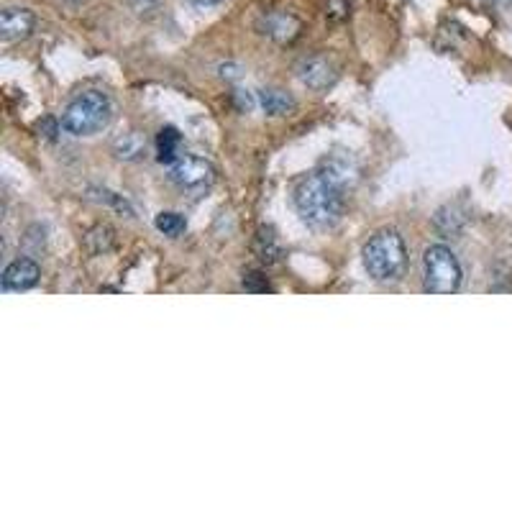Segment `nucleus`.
Instances as JSON below:
<instances>
[{
  "instance_id": "nucleus-5",
  "label": "nucleus",
  "mask_w": 512,
  "mask_h": 512,
  "mask_svg": "<svg viewBox=\"0 0 512 512\" xmlns=\"http://www.w3.org/2000/svg\"><path fill=\"white\" fill-rule=\"evenodd\" d=\"M169 177H172V182H175L177 187H182V190L203 192L216 182V167H213L208 159L187 154V157H180L172 164Z\"/></svg>"
},
{
  "instance_id": "nucleus-7",
  "label": "nucleus",
  "mask_w": 512,
  "mask_h": 512,
  "mask_svg": "<svg viewBox=\"0 0 512 512\" xmlns=\"http://www.w3.org/2000/svg\"><path fill=\"white\" fill-rule=\"evenodd\" d=\"M36 18L29 8H6L0 13V39L6 44H13V41H21L34 31Z\"/></svg>"
},
{
  "instance_id": "nucleus-12",
  "label": "nucleus",
  "mask_w": 512,
  "mask_h": 512,
  "mask_svg": "<svg viewBox=\"0 0 512 512\" xmlns=\"http://www.w3.org/2000/svg\"><path fill=\"white\" fill-rule=\"evenodd\" d=\"M157 228L164 236H180L187 228V223L180 213H162V216H157Z\"/></svg>"
},
{
  "instance_id": "nucleus-2",
  "label": "nucleus",
  "mask_w": 512,
  "mask_h": 512,
  "mask_svg": "<svg viewBox=\"0 0 512 512\" xmlns=\"http://www.w3.org/2000/svg\"><path fill=\"white\" fill-rule=\"evenodd\" d=\"M408 262V249L397 231H379L364 246V267L377 282L397 280Z\"/></svg>"
},
{
  "instance_id": "nucleus-1",
  "label": "nucleus",
  "mask_w": 512,
  "mask_h": 512,
  "mask_svg": "<svg viewBox=\"0 0 512 512\" xmlns=\"http://www.w3.org/2000/svg\"><path fill=\"white\" fill-rule=\"evenodd\" d=\"M344 185H338L326 169H318L313 175H305L292 190V200L308 226L326 231L341 221L344 213Z\"/></svg>"
},
{
  "instance_id": "nucleus-17",
  "label": "nucleus",
  "mask_w": 512,
  "mask_h": 512,
  "mask_svg": "<svg viewBox=\"0 0 512 512\" xmlns=\"http://www.w3.org/2000/svg\"><path fill=\"white\" fill-rule=\"evenodd\" d=\"M492 3H495V0H492Z\"/></svg>"
},
{
  "instance_id": "nucleus-8",
  "label": "nucleus",
  "mask_w": 512,
  "mask_h": 512,
  "mask_svg": "<svg viewBox=\"0 0 512 512\" xmlns=\"http://www.w3.org/2000/svg\"><path fill=\"white\" fill-rule=\"evenodd\" d=\"M297 77L303 82L305 88L310 90H326L336 82V70L333 64L323 57H308L297 64Z\"/></svg>"
},
{
  "instance_id": "nucleus-15",
  "label": "nucleus",
  "mask_w": 512,
  "mask_h": 512,
  "mask_svg": "<svg viewBox=\"0 0 512 512\" xmlns=\"http://www.w3.org/2000/svg\"><path fill=\"white\" fill-rule=\"evenodd\" d=\"M200 6H213V3H221V0H195Z\"/></svg>"
},
{
  "instance_id": "nucleus-4",
  "label": "nucleus",
  "mask_w": 512,
  "mask_h": 512,
  "mask_svg": "<svg viewBox=\"0 0 512 512\" xmlns=\"http://www.w3.org/2000/svg\"><path fill=\"white\" fill-rule=\"evenodd\" d=\"M423 287L431 295H454L461 287V264L446 246H431L423 256Z\"/></svg>"
},
{
  "instance_id": "nucleus-14",
  "label": "nucleus",
  "mask_w": 512,
  "mask_h": 512,
  "mask_svg": "<svg viewBox=\"0 0 512 512\" xmlns=\"http://www.w3.org/2000/svg\"><path fill=\"white\" fill-rule=\"evenodd\" d=\"M131 6L136 8V11H152L154 6H157V0H131Z\"/></svg>"
},
{
  "instance_id": "nucleus-11",
  "label": "nucleus",
  "mask_w": 512,
  "mask_h": 512,
  "mask_svg": "<svg viewBox=\"0 0 512 512\" xmlns=\"http://www.w3.org/2000/svg\"><path fill=\"white\" fill-rule=\"evenodd\" d=\"M262 105L269 116H285L290 108H295V100L287 93H282V90H264Z\"/></svg>"
},
{
  "instance_id": "nucleus-10",
  "label": "nucleus",
  "mask_w": 512,
  "mask_h": 512,
  "mask_svg": "<svg viewBox=\"0 0 512 512\" xmlns=\"http://www.w3.org/2000/svg\"><path fill=\"white\" fill-rule=\"evenodd\" d=\"M180 134H177V128L167 126L159 131L157 136V159L162 164H175L180 159Z\"/></svg>"
},
{
  "instance_id": "nucleus-3",
  "label": "nucleus",
  "mask_w": 512,
  "mask_h": 512,
  "mask_svg": "<svg viewBox=\"0 0 512 512\" xmlns=\"http://www.w3.org/2000/svg\"><path fill=\"white\" fill-rule=\"evenodd\" d=\"M111 121V100L100 90L77 95L62 116V126L72 136H93Z\"/></svg>"
},
{
  "instance_id": "nucleus-9",
  "label": "nucleus",
  "mask_w": 512,
  "mask_h": 512,
  "mask_svg": "<svg viewBox=\"0 0 512 512\" xmlns=\"http://www.w3.org/2000/svg\"><path fill=\"white\" fill-rule=\"evenodd\" d=\"M41 269L34 259H16L3 272V290L8 292H24L39 282Z\"/></svg>"
},
{
  "instance_id": "nucleus-13",
  "label": "nucleus",
  "mask_w": 512,
  "mask_h": 512,
  "mask_svg": "<svg viewBox=\"0 0 512 512\" xmlns=\"http://www.w3.org/2000/svg\"><path fill=\"white\" fill-rule=\"evenodd\" d=\"M141 149H144V144H141V139L136 134H128V136H123V139L116 141L118 157L134 159L136 154H141Z\"/></svg>"
},
{
  "instance_id": "nucleus-6",
  "label": "nucleus",
  "mask_w": 512,
  "mask_h": 512,
  "mask_svg": "<svg viewBox=\"0 0 512 512\" xmlns=\"http://www.w3.org/2000/svg\"><path fill=\"white\" fill-rule=\"evenodd\" d=\"M256 29L267 39L277 41V44H292L300 36V31H303V21L287 11H269L259 16Z\"/></svg>"
},
{
  "instance_id": "nucleus-16",
  "label": "nucleus",
  "mask_w": 512,
  "mask_h": 512,
  "mask_svg": "<svg viewBox=\"0 0 512 512\" xmlns=\"http://www.w3.org/2000/svg\"><path fill=\"white\" fill-rule=\"evenodd\" d=\"M67 3H72V6H80V3H85V0H67Z\"/></svg>"
}]
</instances>
